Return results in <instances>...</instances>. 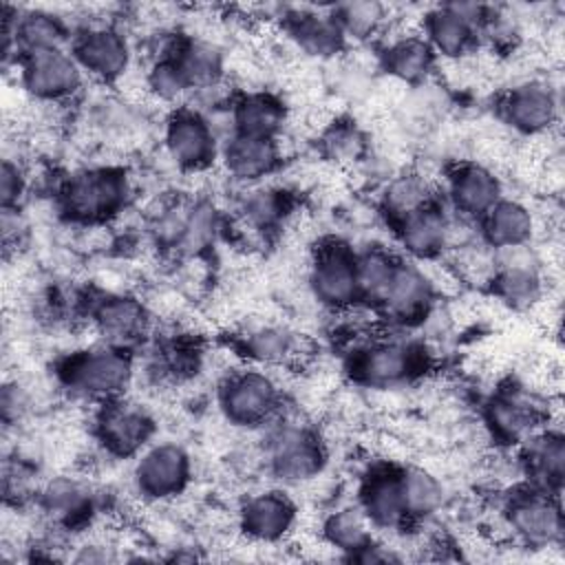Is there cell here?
I'll return each instance as SVG.
<instances>
[{"label":"cell","mask_w":565,"mask_h":565,"mask_svg":"<svg viewBox=\"0 0 565 565\" xmlns=\"http://www.w3.org/2000/svg\"><path fill=\"white\" fill-rule=\"evenodd\" d=\"M75 26L60 13L42 7H2V53L4 64L20 57L66 49Z\"/></svg>","instance_id":"5bb4252c"},{"label":"cell","mask_w":565,"mask_h":565,"mask_svg":"<svg viewBox=\"0 0 565 565\" xmlns=\"http://www.w3.org/2000/svg\"><path fill=\"white\" fill-rule=\"evenodd\" d=\"M280 26L289 44L311 60L327 62L349 49V42L344 40L329 7L289 9L282 13Z\"/></svg>","instance_id":"484cf974"},{"label":"cell","mask_w":565,"mask_h":565,"mask_svg":"<svg viewBox=\"0 0 565 565\" xmlns=\"http://www.w3.org/2000/svg\"><path fill=\"white\" fill-rule=\"evenodd\" d=\"M516 448L523 483L561 494L565 479V437L561 428L545 426Z\"/></svg>","instance_id":"4316f807"},{"label":"cell","mask_w":565,"mask_h":565,"mask_svg":"<svg viewBox=\"0 0 565 565\" xmlns=\"http://www.w3.org/2000/svg\"><path fill=\"white\" fill-rule=\"evenodd\" d=\"M68 49L86 79L104 86L119 84L132 66L130 38L113 20H93L79 24Z\"/></svg>","instance_id":"7c38bea8"},{"label":"cell","mask_w":565,"mask_h":565,"mask_svg":"<svg viewBox=\"0 0 565 565\" xmlns=\"http://www.w3.org/2000/svg\"><path fill=\"white\" fill-rule=\"evenodd\" d=\"M170 53L177 60L192 90V97L199 93L225 86L227 60H225V51L214 40L177 33L170 46Z\"/></svg>","instance_id":"4dcf8cb0"},{"label":"cell","mask_w":565,"mask_h":565,"mask_svg":"<svg viewBox=\"0 0 565 565\" xmlns=\"http://www.w3.org/2000/svg\"><path fill=\"white\" fill-rule=\"evenodd\" d=\"M238 351L247 364L282 369L302 360L305 340L294 329L278 322H260L238 338Z\"/></svg>","instance_id":"1f68e13d"},{"label":"cell","mask_w":565,"mask_h":565,"mask_svg":"<svg viewBox=\"0 0 565 565\" xmlns=\"http://www.w3.org/2000/svg\"><path fill=\"white\" fill-rule=\"evenodd\" d=\"M42 481L38 479L35 466L22 457V455H11L4 457L2 463V494L7 508H22L26 503H35L38 490Z\"/></svg>","instance_id":"60d3db41"},{"label":"cell","mask_w":565,"mask_h":565,"mask_svg":"<svg viewBox=\"0 0 565 565\" xmlns=\"http://www.w3.org/2000/svg\"><path fill=\"white\" fill-rule=\"evenodd\" d=\"M391 230L404 258L415 263H433L452 249L455 214L446 212V205L437 199L430 205L393 223Z\"/></svg>","instance_id":"7402d4cb"},{"label":"cell","mask_w":565,"mask_h":565,"mask_svg":"<svg viewBox=\"0 0 565 565\" xmlns=\"http://www.w3.org/2000/svg\"><path fill=\"white\" fill-rule=\"evenodd\" d=\"M477 238L494 254L527 247L536 234V214L521 199L501 196L477 223Z\"/></svg>","instance_id":"83f0119b"},{"label":"cell","mask_w":565,"mask_h":565,"mask_svg":"<svg viewBox=\"0 0 565 565\" xmlns=\"http://www.w3.org/2000/svg\"><path fill=\"white\" fill-rule=\"evenodd\" d=\"M349 44H366L380 38L391 22V7L375 0H351L329 7Z\"/></svg>","instance_id":"8d00e7d4"},{"label":"cell","mask_w":565,"mask_h":565,"mask_svg":"<svg viewBox=\"0 0 565 565\" xmlns=\"http://www.w3.org/2000/svg\"><path fill=\"white\" fill-rule=\"evenodd\" d=\"M501 521L523 547H558L565 534L561 494L521 483L512 488L501 508Z\"/></svg>","instance_id":"52a82bcc"},{"label":"cell","mask_w":565,"mask_h":565,"mask_svg":"<svg viewBox=\"0 0 565 565\" xmlns=\"http://www.w3.org/2000/svg\"><path fill=\"white\" fill-rule=\"evenodd\" d=\"M446 207L470 223H477L501 196L503 181L490 163L463 159L452 163L444 177Z\"/></svg>","instance_id":"d6986e66"},{"label":"cell","mask_w":565,"mask_h":565,"mask_svg":"<svg viewBox=\"0 0 565 565\" xmlns=\"http://www.w3.org/2000/svg\"><path fill=\"white\" fill-rule=\"evenodd\" d=\"M0 408H2V424H4V428H13V426L18 428V424L31 411V395H29L26 386L20 384L18 380L4 382Z\"/></svg>","instance_id":"ee69618b"},{"label":"cell","mask_w":565,"mask_h":565,"mask_svg":"<svg viewBox=\"0 0 565 565\" xmlns=\"http://www.w3.org/2000/svg\"><path fill=\"white\" fill-rule=\"evenodd\" d=\"M2 214V245L4 252L9 254L11 249H18V245L22 243L24 234H26V223L22 216V210H0Z\"/></svg>","instance_id":"bcb514c9"},{"label":"cell","mask_w":565,"mask_h":565,"mask_svg":"<svg viewBox=\"0 0 565 565\" xmlns=\"http://www.w3.org/2000/svg\"><path fill=\"white\" fill-rule=\"evenodd\" d=\"M15 68L22 93L42 106L73 104L86 86V75L68 46L20 57Z\"/></svg>","instance_id":"4fadbf2b"},{"label":"cell","mask_w":565,"mask_h":565,"mask_svg":"<svg viewBox=\"0 0 565 565\" xmlns=\"http://www.w3.org/2000/svg\"><path fill=\"white\" fill-rule=\"evenodd\" d=\"M501 121L521 137L550 135L561 117L556 88L545 79H521L499 97Z\"/></svg>","instance_id":"ac0fdd59"},{"label":"cell","mask_w":565,"mask_h":565,"mask_svg":"<svg viewBox=\"0 0 565 565\" xmlns=\"http://www.w3.org/2000/svg\"><path fill=\"white\" fill-rule=\"evenodd\" d=\"M488 437L501 446H519L536 430L550 426V406L521 384L497 388L481 408Z\"/></svg>","instance_id":"9a60e30c"},{"label":"cell","mask_w":565,"mask_h":565,"mask_svg":"<svg viewBox=\"0 0 565 565\" xmlns=\"http://www.w3.org/2000/svg\"><path fill=\"white\" fill-rule=\"evenodd\" d=\"M287 117L289 113L282 97L265 88L234 93L227 108L230 132L249 137L280 139L287 126Z\"/></svg>","instance_id":"f1b7e54d"},{"label":"cell","mask_w":565,"mask_h":565,"mask_svg":"<svg viewBox=\"0 0 565 565\" xmlns=\"http://www.w3.org/2000/svg\"><path fill=\"white\" fill-rule=\"evenodd\" d=\"M132 181L121 166H86L60 179L57 212L73 225L97 227L117 218L132 201Z\"/></svg>","instance_id":"6da1fadb"},{"label":"cell","mask_w":565,"mask_h":565,"mask_svg":"<svg viewBox=\"0 0 565 565\" xmlns=\"http://www.w3.org/2000/svg\"><path fill=\"white\" fill-rule=\"evenodd\" d=\"M223 232L221 210L207 199H190L183 234L174 256L179 258H199L214 247Z\"/></svg>","instance_id":"74e56055"},{"label":"cell","mask_w":565,"mask_h":565,"mask_svg":"<svg viewBox=\"0 0 565 565\" xmlns=\"http://www.w3.org/2000/svg\"><path fill=\"white\" fill-rule=\"evenodd\" d=\"M355 503L366 514L375 532H402L411 525L402 501L397 463L382 461L371 466L360 477Z\"/></svg>","instance_id":"cb8c5ba5"},{"label":"cell","mask_w":565,"mask_h":565,"mask_svg":"<svg viewBox=\"0 0 565 565\" xmlns=\"http://www.w3.org/2000/svg\"><path fill=\"white\" fill-rule=\"evenodd\" d=\"M218 166L238 185L265 183L282 166L280 139L230 132L223 137Z\"/></svg>","instance_id":"d4e9b609"},{"label":"cell","mask_w":565,"mask_h":565,"mask_svg":"<svg viewBox=\"0 0 565 565\" xmlns=\"http://www.w3.org/2000/svg\"><path fill=\"white\" fill-rule=\"evenodd\" d=\"M119 545L106 536H88L75 545L73 554H68L75 563H115L121 558Z\"/></svg>","instance_id":"f6af8a7d"},{"label":"cell","mask_w":565,"mask_h":565,"mask_svg":"<svg viewBox=\"0 0 565 565\" xmlns=\"http://www.w3.org/2000/svg\"><path fill=\"white\" fill-rule=\"evenodd\" d=\"M55 377L68 397L97 406L126 395L135 380V355L128 349L97 342L66 353L55 364Z\"/></svg>","instance_id":"7a4b0ae2"},{"label":"cell","mask_w":565,"mask_h":565,"mask_svg":"<svg viewBox=\"0 0 565 565\" xmlns=\"http://www.w3.org/2000/svg\"><path fill=\"white\" fill-rule=\"evenodd\" d=\"M430 366V353L422 342L406 338H369L349 355V377L362 388L388 391L422 377Z\"/></svg>","instance_id":"5b68a950"},{"label":"cell","mask_w":565,"mask_h":565,"mask_svg":"<svg viewBox=\"0 0 565 565\" xmlns=\"http://www.w3.org/2000/svg\"><path fill=\"white\" fill-rule=\"evenodd\" d=\"M35 508L44 514L49 525L60 532L88 530L99 510L97 490L82 477L57 475L42 481Z\"/></svg>","instance_id":"ffe728a7"},{"label":"cell","mask_w":565,"mask_h":565,"mask_svg":"<svg viewBox=\"0 0 565 565\" xmlns=\"http://www.w3.org/2000/svg\"><path fill=\"white\" fill-rule=\"evenodd\" d=\"M399 490L411 525L439 514L448 497L441 477L435 470L417 463L399 466Z\"/></svg>","instance_id":"e575fe53"},{"label":"cell","mask_w":565,"mask_h":565,"mask_svg":"<svg viewBox=\"0 0 565 565\" xmlns=\"http://www.w3.org/2000/svg\"><path fill=\"white\" fill-rule=\"evenodd\" d=\"M168 159L188 174H199L218 163L223 137L210 115L194 106L172 108L161 132Z\"/></svg>","instance_id":"8fae6325"},{"label":"cell","mask_w":565,"mask_h":565,"mask_svg":"<svg viewBox=\"0 0 565 565\" xmlns=\"http://www.w3.org/2000/svg\"><path fill=\"white\" fill-rule=\"evenodd\" d=\"M31 188L29 168L18 157H4L0 166V210H22Z\"/></svg>","instance_id":"7bdbcfd3"},{"label":"cell","mask_w":565,"mask_h":565,"mask_svg":"<svg viewBox=\"0 0 565 565\" xmlns=\"http://www.w3.org/2000/svg\"><path fill=\"white\" fill-rule=\"evenodd\" d=\"M296 210L294 196L285 188L258 183L243 192L238 203V223L252 236L265 238L285 227Z\"/></svg>","instance_id":"d6a6232c"},{"label":"cell","mask_w":565,"mask_h":565,"mask_svg":"<svg viewBox=\"0 0 565 565\" xmlns=\"http://www.w3.org/2000/svg\"><path fill=\"white\" fill-rule=\"evenodd\" d=\"M318 534L322 545L338 552L344 561L377 536L358 503H342L329 510L320 519Z\"/></svg>","instance_id":"d590c367"},{"label":"cell","mask_w":565,"mask_h":565,"mask_svg":"<svg viewBox=\"0 0 565 565\" xmlns=\"http://www.w3.org/2000/svg\"><path fill=\"white\" fill-rule=\"evenodd\" d=\"M174 38L177 35H172L170 44L159 55H154L152 62L148 64L146 75H143V88L154 102L179 108V106L190 104L192 90H190L177 60L170 53V46H172Z\"/></svg>","instance_id":"ab89813d"},{"label":"cell","mask_w":565,"mask_h":565,"mask_svg":"<svg viewBox=\"0 0 565 565\" xmlns=\"http://www.w3.org/2000/svg\"><path fill=\"white\" fill-rule=\"evenodd\" d=\"M300 510L282 486L247 494L236 510L238 532L254 545H280L298 525Z\"/></svg>","instance_id":"e0dca14e"},{"label":"cell","mask_w":565,"mask_h":565,"mask_svg":"<svg viewBox=\"0 0 565 565\" xmlns=\"http://www.w3.org/2000/svg\"><path fill=\"white\" fill-rule=\"evenodd\" d=\"M437 201V188L417 170H402L388 177L377 194V205L388 225Z\"/></svg>","instance_id":"836d02e7"},{"label":"cell","mask_w":565,"mask_h":565,"mask_svg":"<svg viewBox=\"0 0 565 565\" xmlns=\"http://www.w3.org/2000/svg\"><path fill=\"white\" fill-rule=\"evenodd\" d=\"M307 289L322 309L333 313L362 307L358 249L338 236L322 238L309 258Z\"/></svg>","instance_id":"8992f818"},{"label":"cell","mask_w":565,"mask_h":565,"mask_svg":"<svg viewBox=\"0 0 565 565\" xmlns=\"http://www.w3.org/2000/svg\"><path fill=\"white\" fill-rule=\"evenodd\" d=\"M194 479V461L179 441H152L135 459L130 483L146 503H170Z\"/></svg>","instance_id":"30bf717a"},{"label":"cell","mask_w":565,"mask_h":565,"mask_svg":"<svg viewBox=\"0 0 565 565\" xmlns=\"http://www.w3.org/2000/svg\"><path fill=\"white\" fill-rule=\"evenodd\" d=\"M285 397L271 369L245 364L223 375L216 386L221 417L241 430H263L285 413Z\"/></svg>","instance_id":"277c9868"},{"label":"cell","mask_w":565,"mask_h":565,"mask_svg":"<svg viewBox=\"0 0 565 565\" xmlns=\"http://www.w3.org/2000/svg\"><path fill=\"white\" fill-rule=\"evenodd\" d=\"M322 150L335 163H355L366 152L364 132L347 119H335L322 130Z\"/></svg>","instance_id":"b9f144b4"},{"label":"cell","mask_w":565,"mask_h":565,"mask_svg":"<svg viewBox=\"0 0 565 565\" xmlns=\"http://www.w3.org/2000/svg\"><path fill=\"white\" fill-rule=\"evenodd\" d=\"M263 433L260 459L265 472L278 486L296 488L322 475L329 461V446L316 426L282 413Z\"/></svg>","instance_id":"3957f363"},{"label":"cell","mask_w":565,"mask_h":565,"mask_svg":"<svg viewBox=\"0 0 565 565\" xmlns=\"http://www.w3.org/2000/svg\"><path fill=\"white\" fill-rule=\"evenodd\" d=\"M86 318L99 342L135 351L152 329V313L143 300L126 291H106L88 300Z\"/></svg>","instance_id":"2e32d148"},{"label":"cell","mask_w":565,"mask_h":565,"mask_svg":"<svg viewBox=\"0 0 565 565\" xmlns=\"http://www.w3.org/2000/svg\"><path fill=\"white\" fill-rule=\"evenodd\" d=\"M435 300V276L428 274L419 263L402 256L397 271L375 311L395 327H413L433 313Z\"/></svg>","instance_id":"44dd1931"},{"label":"cell","mask_w":565,"mask_h":565,"mask_svg":"<svg viewBox=\"0 0 565 565\" xmlns=\"http://www.w3.org/2000/svg\"><path fill=\"white\" fill-rule=\"evenodd\" d=\"M399 260H402V254L384 245H369L364 249H358V278H360L362 307L375 309L380 305V300L384 298L397 271Z\"/></svg>","instance_id":"f35d334b"},{"label":"cell","mask_w":565,"mask_h":565,"mask_svg":"<svg viewBox=\"0 0 565 565\" xmlns=\"http://www.w3.org/2000/svg\"><path fill=\"white\" fill-rule=\"evenodd\" d=\"M486 15V4L455 0L428 9L419 18L417 29L433 49L439 64H461L479 51Z\"/></svg>","instance_id":"ba28073f"},{"label":"cell","mask_w":565,"mask_h":565,"mask_svg":"<svg viewBox=\"0 0 565 565\" xmlns=\"http://www.w3.org/2000/svg\"><path fill=\"white\" fill-rule=\"evenodd\" d=\"M90 435L106 457L126 461L154 441L157 419L150 408L121 395L95 406Z\"/></svg>","instance_id":"9c48e42d"},{"label":"cell","mask_w":565,"mask_h":565,"mask_svg":"<svg viewBox=\"0 0 565 565\" xmlns=\"http://www.w3.org/2000/svg\"><path fill=\"white\" fill-rule=\"evenodd\" d=\"M527 247L497 254V267L488 280L492 296L512 311L534 309L547 291L543 267L525 254Z\"/></svg>","instance_id":"603a6c76"},{"label":"cell","mask_w":565,"mask_h":565,"mask_svg":"<svg viewBox=\"0 0 565 565\" xmlns=\"http://www.w3.org/2000/svg\"><path fill=\"white\" fill-rule=\"evenodd\" d=\"M377 60L391 79L413 88L428 84L439 66V60L422 38L419 29L388 38L380 49Z\"/></svg>","instance_id":"f546056e"}]
</instances>
